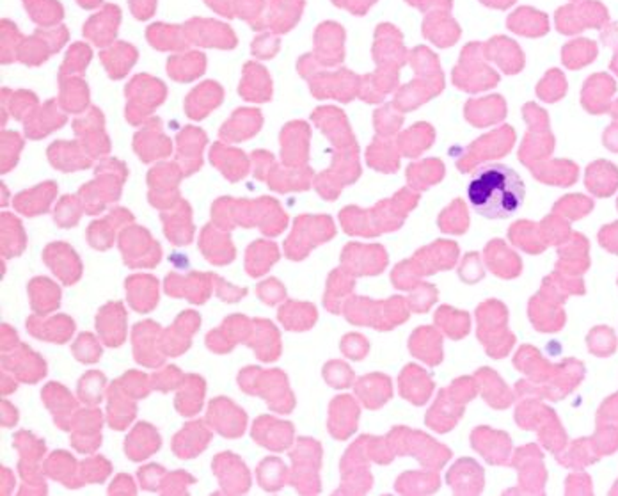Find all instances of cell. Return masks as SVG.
<instances>
[{
    "label": "cell",
    "instance_id": "cell-5",
    "mask_svg": "<svg viewBox=\"0 0 618 496\" xmlns=\"http://www.w3.org/2000/svg\"><path fill=\"white\" fill-rule=\"evenodd\" d=\"M146 38L158 50H185L189 43L183 27L162 25V23L151 25L148 29Z\"/></svg>",
    "mask_w": 618,
    "mask_h": 496
},
{
    "label": "cell",
    "instance_id": "cell-3",
    "mask_svg": "<svg viewBox=\"0 0 618 496\" xmlns=\"http://www.w3.org/2000/svg\"><path fill=\"white\" fill-rule=\"evenodd\" d=\"M68 29L57 27L52 30H38L34 36L25 38L20 50L18 59L27 64H41L50 54L61 50V47L68 39Z\"/></svg>",
    "mask_w": 618,
    "mask_h": 496
},
{
    "label": "cell",
    "instance_id": "cell-10",
    "mask_svg": "<svg viewBox=\"0 0 618 496\" xmlns=\"http://www.w3.org/2000/svg\"><path fill=\"white\" fill-rule=\"evenodd\" d=\"M91 59V48L84 43H77L68 50L66 61L61 68L63 75H68L70 72H82Z\"/></svg>",
    "mask_w": 618,
    "mask_h": 496
},
{
    "label": "cell",
    "instance_id": "cell-6",
    "mask_svg": "<svg viewBox=\"0 0 618 496\" xmlns=\"http://www.w3.org/2000/svg\"><path fill=\"white\" fill-rule=\"evenodd\" d=\"M100 57L106 68L111 72V77L118 79L123 77L130 66L137 61V50L128 43H116L114 47H109L106 52H102Z\"/></svg>",
    "mask_w": 618,
    "mask_h": 496
},
{
    "label": "cell",
    "instance_id": "cell-14",
    "mask_svg": "<svg viewBox=\"0 0 618 496\" xmlns=\"http://www.w3.org/2000/svg\"><path fill=\"white\" fill-rule=\"evenodd\" d=\"M79 4H80L82 7H86V9H93V7L100 5L102 0H79Z\"/></svg>",
    "mask_w": 618,
    "mask_h": 496
},
{
    "label": "cell",
    "instance_id": "cell-13",
    "mask_svg": "<svg viewBox=\"0 0 618 496\" xmlns=\"http://www.w3.org/2000/svg\"><path fill=\"white\" fill-rule=\"evenodd\" d=\"M207 4L219 14H224L228 18L235 16V0H207Z\"/></svg>",
    "mask_w": 618,
    "mask_h": 496
},
{
    "label": "cell",
    "instance_id": "cell-9",
    "mask_svg": "<svg viewBox=\"0 0 618 496\" xmlns=\"http://www.w3.org/2000/svg\"><path fill=\"white\" fill-rule=\"evenodd\" d=\"M0 25H2V63H11L18 59V50L23 43V38L20 36L13 21L2 20Z\"/></svg>",
    "mask_w": 618,
    "mask_h": 496
},
{
    "label": "cell",
    "instance_id": "cell-12",
    "mask_svg": "<svg viewBox=\"0 0 618 496\" xmlns=\"http://www.w3.org/2000/svg\"><path fill=\"white\" fill-rule=\"evenodd\" d=\"M155 5L157 0H130V7L131 13L139 18V20H146L155 13Z\"/></svg>",
    "mask_w": 618,
    "mask_h": 496
},
{
    "label": "cell",
    "instance_id": "cell-7",
    "mask_svg": "<svg viewBox=\"0 0 618 496\" xmlns=\"http://www.w3.org/2000/svg\"><path fill=\"white\" fill-rule=\"evenodd\" d=\"M169 73L178 81H190L205 70V56L199 52H189L183 56H173L169 59Z\"/></svg>",
    "mask_w": 618,
    "mask_h": 496
},
{
    "label": "cell",
    "instance_id": "cell-4",
    "mask_svg": "<svg viewBox=\"0 0 618 496\" xmlns=\"http://www.w3.org/2000/svg\"><path fill=\"white\" fill-rule=\"evenodd\" d=\"M120 21H122V11L116 5L109 4L98 14L88 20V23L84 25V34L95 45L109 47L113 39L116 38Z\"/></svg>",
    "mask_w": 618,
    "mask_h": 496
},
{
    "label": "cell",
    "instance_id": "cell-11",
    "mask_svg": "<svg viewBox=\"0 0 618 496\" xmlns=\"http://www.w3.org/2000/svg\"><path fill=\"white\" fill-rule=\"evenodd\" d=\"M263 0H235V16L244 18L254 29L263 27V23L258 20L261 14Z\"/></svg>",
    "mask_w": 618,
    "mask_h": 496
},
{
    "label": "cell",
    "instance_id": "cell-1",
    "mask_svg": "<svg viewBox=\"0 0 618 496\" xmlns=\"http://www.w3.org/2000/svg\"><path fill=\"white\" fill-rule=\"evenodd\" d=\"M526 187L515 169L501 162L482 164L470 178L468 201L486 219H508L524 203Z\"/></svg>",
    "mask_w": 618,
    "mask_h": 496
},
{
    "label": "cell",
    "instance_id": "cell-2",
    "mask_svg": "<svg viewBox=\"0 0 618 496\" xmlns=\"http://www.w3.org/2000/svg\"><path fill=\"white\" fill-rule=\"evenodd\" d=\"M189 43L199 47H217V48H233L237 47V36L232 29L216 20L194 18L183 25Z\"/></svg>",
    "mask_w": 618,
    "mask_h": 496
},
{
    "label": "cell",
    "instance_id": "cell-8",
    "mask_svg": "<svg viewBox=\"0 0 618 496\" xmlns=\"http://www.w3.org/2000/svg\"><path fill=\"white\" fill-rule=\"evenodd\" d=\"M30 18L39 25H55L64 16L57 0H23Z\"/></svg>",
    "mask_w": 618,
    "mask_h": 496
}]
</instances>
